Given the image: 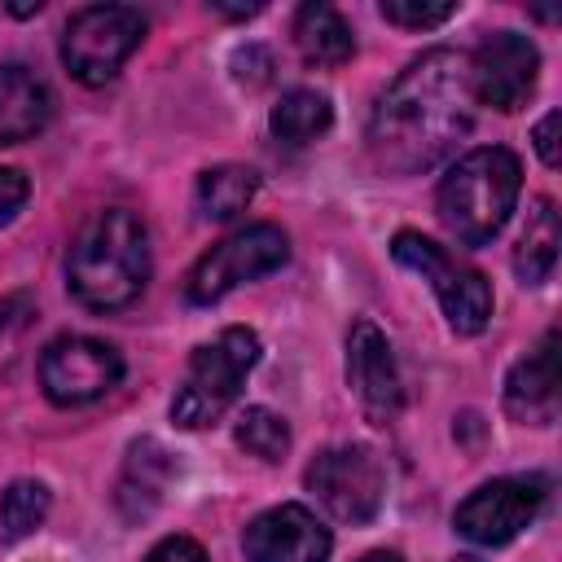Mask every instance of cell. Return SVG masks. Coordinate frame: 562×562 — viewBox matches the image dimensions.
Masks as SVG:
<instances>
[{"label": "cell", "mask_w": 562, "mask_h": 562, "mask_svg": "<svg viewBox=\"0 0 562 562\" xmlns=\"http://www.w3.org/2000/svg\"><path fill=\"white\" fill-rule=\"evenodd\" d=\"M474 123L470 61L457 48L413 57L369 114V154L382 171L422 176L439 167Z\"/></svg>", "instance_id": "cell-1"}, {"label": "cell", "mask_w": 562, "mask_h": 562, "mask_svg": "<svg viewBox=\"0 0 562 562\" xmlns=\"http://www.w3.org/2000/svg\"><path fill=\"white\" fill-rule=\"evenodd\" d=\"M149 281V233L127 206L92 211L66 255V285L92 312H119L140 299Z\"/></svg>", "instance_id": "cell-2"}, {"label": "cell", "mask_w": 562, "mask_h": 562, "mask_svg": "<svg viewBox=\"0 0 562 562\" xmlns=\"http://www.w3.org/2000/svg\"><path fill=\"white\" fill-rule=\"evenodd\" d=\"M518 193H522L518 154L505 145H479L448 167V176L435 189V211L439 224L461 246H487L514 215Z\"/></svg>", "instance_id": "cell-3"}, {"label": "cell", "mask_w": 562, "mask_h": 562, "mask_svg": "<svg viewBox=\"0 0 562 562\" xmlns=\"http://www.w3.org/2000/svg\"><path fill=\"white\" fill-rule=\"evenodd\" d=\"M255 360H259V334L246 325H228L224 334L202 342L171 400V422L184 430H202L220 422L241 395V382L255 369Z\"/></svg>", "instance_id": "cell-4"}, {"label": "cell", "mask_w": 562, "mask_h": 562, "mask_svg": "<svg viewBox=\"0 0 562 562\" xmlns=\"http://www.w3.org/2000/svg\"><path fill=\"white\" fill-rule=\"evenodd\" d=\"M391 255H395V263H404L422 281H430V290H435V299H439L452 334H465L470 338V334H483L487 329V321H492V281L479 268L461 263L439 241H430V237H422L413 228H400L391 237Z\"/></svg>", "instance_id": "cell-5"}, {"label": "cell", "mask_w": 562, "mask_h": 562, "mask_svg": "<svg viewBox=\"0 0 562 562\" xmlns=\"http://www.w3.org/2000/svg\"><path fill=\"white\" fill-rule=\"evenodd\" d=\"M145 40V13L132 4H88L61 31V61L83 88L110 83Z\"/></svg>", "instance_id": "cell-6"}, {"label": "cell", "mask_w": 562, "mask_h": 562, "mask_svg": "<svg viewBox=\"0 0 562 562\" xmlns=\"http://www.w3.org/2000/svg\"><path fill=\"white\" fill-rule=\"evenodd\" d=\"M303 483L338 522L351 527L373 522L386 501V465L364 443H334L316 452L312 465L303 470Z\"/></svg>", "instance_id": "cell-7"}, {"label": "cell", "mask_w": 562, "mask_h": 562, "mask_svg": "<svg viewBox=\"0 0 562 562\" xmlns=\"http://www.w3.org/2000/svg\"><path fill=\"white\" fill-rule=\"evenodd\" d=\"M290 259V237L277 224H246L237 233H228L224 241H215L184 281L189 303H220L228 290H237L241 281H259L268 272H277Z\"/></svg>", "instance_id": "cell-8"}, {"label": "cell", "mask_w": 562, "mask_h": 562, "mask_svg": "<svg viewBox=\"0 0 562 562\" xmlns=\"http://www.w3.org/2000/svg\"><path fill=\"white\" fill-rule=\"evenodd\" d=\"M544 496H549V479H540V474L492 479V483L474 487V492L457 505L452 527H457V536H465L470 544L496 549V544H509L518 531H527V527L536 522V514L544 509Z\"/></svg>", "instance_id": "cell-9"}, {"label": "cell", "mask_w": 562, "mask_h": 562, "mask_svg": "<svg viewBox=\"0 0 562 562\" xmlns=\"http://www.w3.org/2000/svg\"><path fill=\"white\" fill-rule=\"evenodd\" d=\"M119 378H123V356L88 334H61L40 356V386L61 408L101 400L110 386H119Z\"/></svg>", "instance_id": "cell-10"}, {"label": "cell", "mask_w": 562, "mask_h": 562, "mask_svg": "<svg viewBox=\"0 0 562 562\" xmlns=\"http://www.w3.org/2000/svg\"><path fill=\"white\" fill-rule=\"evenodd\" d=\"M470 92L479 105H492L501 114H514L527 105L540 79V48L518 31L487 35L470 57Z\"/></svg>", "instance_id": "cell-11"}, {"label": "cell", "mask_w": 562, "mask_h": 562, "mask_svg": "<svg viewBox=\"0 0 562 562\" xmlns=\"http://www.w3.org/2000/svg\"><path fill=\"white\" fill-rule=\"evenodd\" d=\"M241 549L250 562H329L334 536L307 505H277L250 518L241 531Z\"/></svg>", "instance_id": "cell-12"}, {"label": "cell", "mask_w": 562, "mask_h": 562, "mask_svg": "<svg viewBox=\"0 0 562 562\" xmlns=\"http://www.w3.org/2000/svg\"><path fill=\"white\" fill-rule=\"evenodd\" d=\"M347 382H351L364 417L378 422V426H386L404 404L395 351H391L386 334L373 321H356L351 334H347Z\"/></svg>", "instance_id": "cell-13"}, {"label": "cell", "mask_w": 562, "mask_h": 562, "mask_svg": "<svg viewBox=\"0 0 562 562\" xmlns=\"http://www.w3.org/2000/svg\"><path fill=\"white\" fill-rule=\"evenodd\" d=\"M558 329H549L540 338L536 351H527L509 378H505V408L509 417L518 422H531V426H549L558 422Z\"/></svg>", "instance_id": "cell-14"}, {"label": "cell", "mask_w": 562, "mask_h": 562, "mask_svg": "<svg viewBox=\"0 0 562 562\" xmlns=\"http://www.w3.org/2000/svg\"><path fill=\"white\" fill-rule=\"evenodd\" d=\"M53 119V97L44 79L18 61L0 66V145H22L40 136Z\"/></svg>", "instance_id": "cell-15"}, {"label": "cell", "mask_w": 562, "mask_h": 562, "mask_svg": "<svg viewBox=\"0 0 562 562\" xmlns=\"http://www.w3.org/2000/svg\"><path fill=\"white\" fill-rule=\"evenodd\" d=\"M294 44L307 66H342L356 57V31L334 4H303L294 13Z\"/></svg>", "instance_id": "cell-16"}, {"label": "cell", "mask_w": 562, "mask_h": 562, "mask_svg": "<svg viewBox=\"0 0 562 562\" xmlns=\"http://www.w3.org/2000/svg\"><path fill=\"white\" fill-rule=\"evenodd\" d=\"M558 246H562V224H558V206L553 198H536L527 211V224L518 233L514 246V272L522 285H544L553 263H558Z\"/></svg>", "instance_id": "cell-17"}, {"label": "cell", "mask_w": 562, "mask_h": 562, "mask_svg": "<svg viewBox=\"0 0 562 562\" xmlns=\"http://www.w3.org/2000/svg\"><path fill=\"white\" fill-rule=\"evenodd\" d=\"M255 193H259V176L250 171V167H237V162H220V167H206L202 176H198V215L202 220H215V224H224V220H233V215H241L250 202H255Z\"/></svg>", "instance_id": "cell-18"}, {"label": "cell", "mask_w": 562, "mask_h": 562, "mask_svg": "<svg viewBox=\"0 0 562 562\" xmlns=\"http://www.w3.org/2000/svg\"><path fill=\"white\" fill-rule=\"evenodd\" d=\"M329 123H334V105L316 88H290V92H281V101L268 114L272 136L285 140V145H307L316 136H325Z\"/></svg>", "instance_id": "cell-19"}, {"label": "cell", "mask_w": 562, "mask_h": 562, "mask_svg": "<svg viewBox=\"0 0 562 562\" xmlns=\"http://www.w3.org/2000/svg\"><path fill=\"white\" fill-rule=\"evenodd\" d=\"M48 505H53V496H48V487H44L40 479H13V483L0 492V531H4L9 540L31 536L35 527H44Z\"/></svg>", "instance_id": "cell-20"}, {"label": "cell", "mask_w": 562, "mask_h": 562, "mask_svg": "<svg viewBox=\"0 0 562 562\" xmlns=\"http://www.w3.org/2000/svg\"><path fill=\"white\" fill-rule=\"evenodd\" d=\"M233 439H237L241 452H250L259 461H281L290 452V426H285V417L272 413V408H263V404H250L237 417Z\"/></svg>", "instance_id": "cell-21"}, {"label": "cell", "mask_w": 562, "mask_h": 562, "mask_svg": "<svg viewBox=\"0 0 562 562\" xmlns=\"http://www.w3.org/2000/svg\"><path fill=\"white\" fill-rule=\"evenodd\" d=\"M171 474V461H167V448L158 439H136L132 452H127V474H123V487H119V501L127 496H145V514L154 509L162 483Z\"/></svg>", "instance_id": "cell-22"}, {"label": "cell", "mask_w": 562, "mask_h": 562, "mask_svg": "<svg viewBox=\"0 0 562 562\" xmlns=\"http://www.w3.org/2000/svg\"><path fill=\"white\" fill-rule=\"evenodd\" d=\"M452 13H457L452 0H443V4H426V0H382V18L395 22V26H408V31L443 26Z\"/></svg>", "instance_id": "cell-23"}, {"label": "cell", "mask_w": 562, "mask_h": 562, "mask_svg": "<svg viewBox=\"0 0 562 562\" xmlns=\"http://www.w3.org/2000/svg\"><path fill=\"white\" fill-rule=\"evenodd\" d=\"M26 198H31V180H26V171H18V167H0V228L18 220V211L26 206Z\"/></svg>", "instance_id": "cell-24"}, {"label": "cell", "mask_w": 562, "mask_h": 562, "mask_svg": "<svg viewBox=\"0 0 562 562\" xmlns=\"http://www.w3.org/2000/svg\"><path fill=\"white\" fill-rule=\"evenodd\" d=\"M145 562H211V558H206V549H202L198 540H189V536H162V540L149 549Z\"/></svg>", "instance_id": "cell-25"}, {"label": "cell", "mask_w": 562, "mask_h": 562, "mask_svg": "<svg viewBox=\"0 0 562 562\" xmlns=\"http://www.w3.org/2000/svg\"><path fill=\"white\" fill-rule=\"evenodd\" d=\"M558 110H549L540 123H536V132H531V140H536V154H540V162L544 167H558L562 162V154H558Z\"/></svg>", "instance_id": "cell-26"}, {"label": "cell", "mask_w": 562, "mask_h": 562, "mask_svg": "<svg viewBox=\"0 0 562 562\" xmlns=\"http://www.w3.org/2000/svg\"><path fill=\"white\" fill-rule=\"evenodd\" d=\"M26 316H31V299L26 294H0V338L13 334Z\"/></svg>", "instance_id": "cell-27"}, {"label": "cell", "mask_w": 562, "mask_h": 562, "mask_svg": "<svg viewBox=\"0 0 562 562\" xmlns=\"http://www.w3.org/2000/svg\"><path fill=\"white\" fill-rule=\"evenodd\" d=\"M211 9L224 13V18H255L263 4H224V0H211Z\"/></svg>", "instance_id": "cell-28"}, {"label": "cell", "mask_w": 562, "mask_h": 562, "mask_svg": "<svg viewBox=\"0 0 562 562\" xmlns=\"http://www.w3.org/2000/svg\"><path fill=\"white\" fill-rule=\"evenodd\" d=\"M360 562H404L400 553H391V549H373V553H364Z\"/></svg>", "instance_id": "cell-29"}, {"label": "cell", "mask_w": 562, "mask_h": 562, "mask_svg": "<svg viewBox=\"0 0 562 562\" xmlns=\"http://www.w3.org/2000/svg\"><path fill=\"white\" fill-rule=\"evenodd\" d=\"M40 9H44L40 0H35V4H9V13H18V18H31V13H40Z\"/></svg>", "instance_id": "cell-30"}, {"label": "cell", "mask_w": 562, "mask_h": 562, "mask_svg": "<svg viewBox=\"0 0 562 562\" xmlns=\"http://www.w3.org/2000/svg\"><path fill=\"white\" fill-rule=\"evenodd\" d=\"M452 562H479V558H452Z\"/></svg>", "instance_id": "cell-31"}]
</instances>
